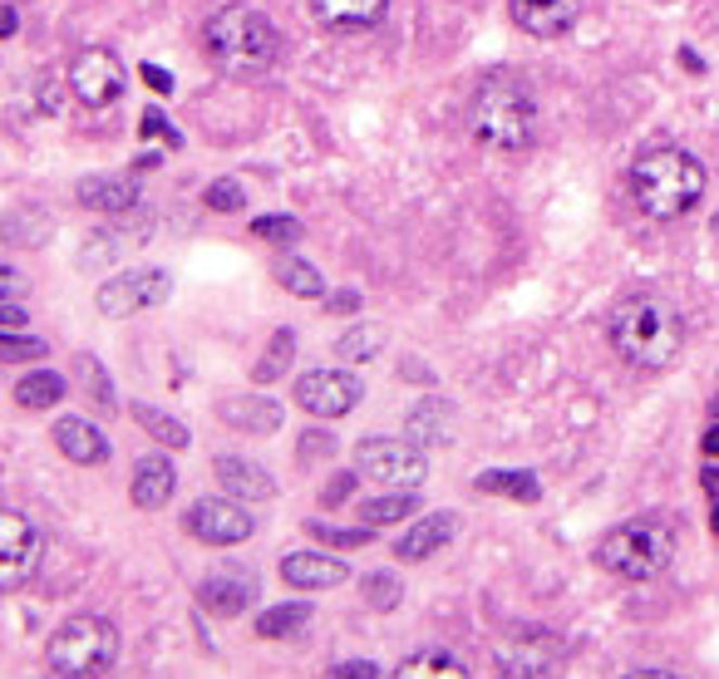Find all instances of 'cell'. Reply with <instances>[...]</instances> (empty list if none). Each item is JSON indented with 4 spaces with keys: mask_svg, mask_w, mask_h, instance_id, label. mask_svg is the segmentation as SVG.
Listing matches in <instances>:
<instances>
[{
    "mask_svg": "<svg viewBox=\"0 0 719 679\" xmlns=\"http://www.w3.org/2000/svg\"><path fill=\"white\" fill-rule=\"evenodd\" d=\"M252 527L257 522L236 498H203L188 508V531L197 541H207V547H236V541L252 537Z\"/></svg>",
    "mask_w": 719,
    "mask_h": 679,
    "instance_id": "7c38bea8",
    "label": "cell"
},
{
    "mask_svg": "<svg viewBox=\"0 0 719 679\" xmlns=\"http://www.w3.org/2000/svg\"><path fill=\"white\" fill-rule=\"evenodd\" d=\"M217 419L227 428H242V434H277L281 428V403L267 394H236V399L217 403Z\"/></svg>",
    "mask_w": 719,
    "mask_h": 679,
    "instance_id": "e0dca14e",
    "label": "cell"
},
{
    "mask_svg": "<svg viewBox=\"0 0 719 679\" xmlns=\"http://www.w3.org/2000/svg\"><path fill=\"white\" fill-rule=\"evenodd\" d=\"M424 508V502L414 498L409 488H395V492H385V498H370V502H360V522H370V527H395V522H409L414 512Z\"/></svg>",
    "mask_w": 719,
    "mask_h": 679,
    "instance_id": "d4e9b609",
    "label": "cell"
},
{
    "mask_svg": "<svg viewBox=\"0 0 719 679\" xmlns=\"http://www.w3.org/2000/svg\"><path fill=\"white\" fill-rule=\"evenodd\" d=\"M709 522H715V537H719V502H715V508H709Z\"/></svg>",
    "mask_w": 719,
    "mask_h": 679,
    "instance_id": "f5cc1de1",
    "label": "cell"
},
{
    "mask_svg": "<svg viewBox=\"0 0 719 679\" xmlns=\"http://www.w3.org/2000/svg\"><path fill=\"white\" fill-rule=\"evenodd\" d=\"M178 492V467L168 463V458H139V467H133V483H129V498H133V508H143V512H153V508H163V502Z\"/></svg>",
    "mask_w": 719,
    "mask_h": 679,
    "instance_id": "d6986e66",
    "label": "cell"
},
{
    "mask_svg": "<svg viewBox=\"0 0 719 679\" xmlns=\"http://www.w3.org/2000/svg\"><path fill=\"white\" fill-rule=\"evenodd\" d=\"M60 399H65V380L54 370H35L15 384V403H21V409H54Z\"/></svg>",
    "mask_w": 719,
    "mask_h": 679,
    "instance_id": "484cf974",
    "label": "cell"
},
{
    "mask_svg": "<svg viewBox=\"0 0 719 679\" xmlns=\"http://www.w3.org/2000/svg\"><path fill=\"white\" fill-rule=\"evenodd\" d=\"M207 54L227 75H267L281 54V35L257 5H222L203 30Z\"/></svg>",
    "mask_w": 719,
    "mask_h": 679,
    "instance_id": "277c9868",
    "label": "cell"
},
{
    "mask_svg": "<svg viewBox=\"0 0 719 679\" xmlns=\"http://www.w3.org/2000/svg\"><path fill=\"white\" fill-rule=\"evenodd\" d=\"M360 399H365V384L345 370H306L301 380H296V403L316 419H341V414H350Z\"/></svg>",
    "mask_w": 719,
    "mask_h": 679,
    "instance_id": "8fae6325",
    "label": "cell"
},
{
    "mask_svg": "<svg viewBox=\"0 0 719 679\" xmlns=\"http://www.w3.org/2000/svg\"><path fill=\"white\" fill-rule=\"evenodd\" d=\"M325 306H331V316H355L360 310V291H335Z\"/></svg>",
    "mask_w": 719,
    "mask_h": 679,
    "instance_id": "7dc6e473",
    "label": "cell"
},
{
    "mask_svg": "<svg viewBox=\"0 0 719 679\" xmlns=\"http://www.w3.org/2000/svg\"><path fill=\"white\" fill-rule=\"evenodd\" d=\"M385 350V330L380 325H355V330H345L341 340H335V355H341V360H375V355Z\"/></svg>",
    "mask_w": 719,
    "mask_h": 679,
    "instance_id": "1f68e13d",
    "label": "cell"
},
{
    "mask_svg": "<svg viewBox=\"0 0 719 679\" xmlns=\"http://www.w3.org/2000/svg\"><path fill=\"white\" fill-rule=\"evenodd\" d=\"M453 531H459V522H453L449 512H434V517L414 522V527L395 541V556L399 562H424V556H434L439 547H449Z\"/></svg>",
    "mask_w": 719,
    "mask_h": 679,
    "instance_id": "7402d4cb",
    "label": "cell"
},
{
    "mask_svg": "<svg viewBox=\"0 0 719 679\" xmlns=\"http://www.w3.org/2000/svg\"><path fill=\"white\" fill-rule=\"evenodd\" d=\"M385 669L375 659H345V665H331V679H380Z\"/></svg>",
    "mask_w": 719,
    "mask_h": 679,
    "instance_id": "ab89813d",
    "label": "cell"
},
{
    "mask_svg": "<svg viewBox=\"0 0 719 679\" xmlns=\"http://www.w3.org/2000/svg\"><path fill=\"white\" fill-rule=\"evenodd\" d=\"M468 128L488 153H523L537 139V99L523 75L493 69L468 99Z\"/></svg>",
    "mask_w": 719,
    "mask_h": 679,
    "instance_id": "3957f363",
    "label": "cell"
},
{
    "mask_svg": "<svg viewBox=\"0 0 719 679\" xmlns=\"http://www.w3.org/2000/svg\"><path fill=\"white\" fill-rule=\"evenodd\" d=\"M699 483H705V492H715V498H719V467H705V473H699Z\"/></svg>",
    "mask_w": 719,
    "mask_h": 679,
    "instance_id": "816d5d0a",
    "label": "cell"
},
{
    "mask_svg": "<svg viewBox=\"0 0 719 679\" xmlns=\"http://www.w3.org/2000/svg\"><path fill=\"white\" fill-rule=\"evenodd\" d=\"M124 85H129V75H124L118 54L104 50V44L79 50L75 64H69V89H75V99L85 108H108L118 94H124Z\"/></svg>",
    "mask_w": 719,
    "mask_h": 679,
    "instance_id": "30bf717a",
    "label": "cell"
},
{
    "mask_svg": "<svg viewBox=\"0 0 719 679\" xmlns=\"http://www.w3.org/2000/svg\"><path fill=\"white\" fill-rule=\"evenodd\" d=\"M118 659V630L108 626L104 616H75L50 636L44 645V665L50 675H65V679H94L108 675Z\"/></svg>",
    "mask_w": 719,
    "mask_h": 679,
    "instance_id": "8992f818",
    "label": "cell"
},
{
    "mask_svg": "<svg viewBox=\"0 0 719 679\" xmlns=\"http://www.w3.org/2000/svg\"><path fill=\"white\" fill-rule=\"evenodd\" d=\"M25 320H30V310L25 306H15V300H5V306H0V325H11V330H21Z\"/></svg>",
    "mask_w": 719,
    "mask_h": 679,
    "instance_id": "c3c4849f",
    "label": "cell"
},
{
    "mask_svg": "<svg viewBox=\"0 0 719 679\" xmlns=\"http://www.w3.org/2000/svg\"><path fill=\"white\" fill-rule=\"evenodd\" d=\"M365 601L375 605V611H395V605L405 601V586H399L395 572H370L365 576Z\"/></svg>",
    "mask_w": 719,
    "mask_h": 679,
    "instance_id": "836d02e7",
    "label": "cell"
},
{
    "mask_svg": "<svg viewBox=\"0 0 719 679\" xmlns=\"http://www.w3.org/2000/svg\"><path fill=\"white\" fill-rule=\"evenodd\" d=\"M389 0H311V15L335 35H355L385 21Z\"/></svg>",
    "mask_w": 719,
    "mask_h": 679,
    "instance_id": "ac0fdd59",
    "label": "cell"
},
{
    "mask_svg": "<svg viewBox=\"0 0 719 679\" xmlns=\"http://www.w3.org/2000/svg\"><path fill=\"white\" fill-rule=\"evenodd\" d=\"M355 492V473H335L331 483H325V492H321V502L325 508H335V502H345Z\"/></svg>",
    "mask_w": 719,
    "mask_h": 679,
    "instance_id": "b9f144b4",
    "label": "cell"
},
{
    "mask_svg": "<svg viewBox=\"0 0 719 679\" xmlns=\"http://www.w3.org/2000/svg\"><path fill=\"white\" fill-rule=\"evenodd\" d=\"M44 355H50V345L40 335H5L0 330V360H44Z\"/></svg>",
    "mask_w": 719,
    "mask_h": 679,
    "instance_id": "74e56055",
    "label": "cell"
},
{
    "mask_svg": "<svg viewBox=\"0 0 719 679\" xmlns=\"http://www.w3.org/2000/svg\"><path fill=\"white\" fill-rule=\"evenodd\" d=\"M172 296V277L163 266H143V271H118L114 281L99 286V310L104 316H139V310H153Z\"/></svg>",
    "mask_w": 719,
    "mask_h": 679,
    "instance_id": "9c48e42d",
    "label": "cell"
},
{
    "mask_svg": "<svg viewBox=\"0 0 719 679\" xmlns=\"http://www.w3.org/2000/svg\"><path fill=\"white\" fill-rule=\"evenodd\" d=\"M217 483L227 488V498L236 502H271L277 498V478H271L261 463H247V458H217Z\"/></svg>",
    "mask_w": 719,
    "mask_h": 679,
    "instance_id": "5bb4252c",
    "label": "cell"
},
{
    "mask_svg": "<svg viewBox=\"0 0 719 679\" xmlns=\"http://www.w3.org/2000/svg\"><path fill=\"white\" fill-rule=\"evenodd\" d=\"M75 197L89 213H129V207H139V182L118 178V172H99V178L75 182Z\"/></svg>",
    "mask_w": 719,
    "mask_h": 679,
    "instance_id": "2e32d148",
    "label": "cell"
},
{
    "mask_svg": "<svg viewBox=\"0 0 719 679\" xmlns=\"http://www.w3.org/2000/svg\"><path fill=\"white\" fill-rule=\"evenodd\" d=\"M355 467L365 478L385 483V488H419L424 473H429V463H424L414 438H365V444L355 448Z\"/></svg>",
    "mask_w": 719,
    "mask_h": 679,
    "instance_id": "52a82bcc",
    "label": "cell"
},
{
    "mask_svg": "<svg viewBox=\"0 0 719 679\" xmlns=\"http://www.w3.org/2000/svg\"><path fill=\"white\" fill-rule=\"evenodd\" d=\"M508 15L532 40H557L581 21V0H508Z\"/></svg>",
    "mask_w": 719,
    "mask_h": 679,
    "instance_id": "4fadbf2b",
    "label": "cell"
},
{
    "mask_svg": "<svg viewBox=\"0 0 719 679\" xmlns=\"http://www.w3.org/2000/svg\"><path fill=\"white\" fill-rule=\"evenodd\" d=\"M197 601H203V611L232 620L257 601V581H252V576H207V581L197 586Z\"/></svg>",
    "mask_w": 719,
    "mask_h": 679,
    "instance_id": "44dd1931",
    "label": "cell"
},
{
    "mask_svg": "<svg viewBox=\"0 0 719 679\" xmlns=\"http://www.w3.org/2000/svg\"><path fill=\"white\" fill-rule=\"evenodd\" d=\"M709 409H715V414H719V394H715V403H709Z\"/></svg>",
    "mask_w": 719,
    "mask_h": 679,
    "instance_id": "db71d44e",
    "label": "cell"
},
{
    "mask_svg": "<svg viewBox=\"0 0 719 679\" xmlns=\"http://www.w3.org/2000/svg\"><path fill=\"white\" fill-rule=\"evenodd\" d=\"M291 360H296V335H291V330H277L271 345H267V355H261V364L252 370V380H257V384L281 380V374L291 370Z\"/></svg>",
    "mask_w": 719,
    "mask_h": 679,
    "instance_id": "4dcf8cb0",
    "label": "cell"
},
{
    "mask_svg": "<svg viewBox=\"0 0 719 679\" xmlns=\"http://www.w3.org/2000/svg\"><path fill=\"white\" fill-rule=\"evenodd\" d=\"M277 281L291 291V296H306V300H316V296H325V281H321V271H316L311 261H301V256H281L277 266Z\"/></svg>",
    "mask_w": 719,
    "mask_h": 679,
    "instance_id": "83f0119b",
    "label": "cell"
},
{
    "mask_svg": "<svg viewBox=\"0 0 719 679\" xmlns=\"http://www.w3.org/2000/svg\"><path fill=\"white\" fill-rule=\"evenodd\" d=\"M699 448H705V458H719V424H709V428H705Z\"/></svg>",
    "mask_w": 719,
    "mask_h": 679,
    "instance_id": "f907efd6",
    "label": "cell"
},
{
    "mask_svg": "<svg viewBox=\"0 0 719 679\" xmlns=\"http://www.w3.org/2000/svg\"><path fill=\"white\" fill-rule=\"evenodd\" d=\"M676 556V531L666 527L660 517H635V522H621L616 531H606L596 541V566L621 581H651L660 576Z\"/></svg>",
    "mask_w": 719,
    "mask_h": 679,
    "instance_id": "5b68a950",
    "label": "cell"
},
{
    "mask_svg": "<svg viewBox=\"0 0 719 679\" xmlns=\"http://www.w3.org/2000/svg\"><path fill=\"white\" fill-rule=\"evenodd\" d=\"M139 75H143V85H149L153 94H172V75H168V69H158V64H143Z\"/></svg>",
    "mask_w": 719,
    "mask_h": 679,
    "instance_id": "bcb514c9",
    "label": "cell"
},
{
    "mask_svg": "<svg viewBox=\"0 0 719 679\" xmlns=\"http://www.w3.org/2000/svg\"><path fill=\"white\" fill-rule=\"evenodd\" d=\"M15 30H21V15H15V5H0V40H11Z\"/></svg>",
    "mask_w": 719,
    "mask_h": 679,
    "instance_id": "681fc988",
    "label": "cell"
},
{
    "mask_svg": "<svg viewBox=\"0 0 719 679\" xmlns=\"http://www.w3.org/2000/svg\"><path fill=\"white\" fill-rule=\"evenodd\" d=\"M44 541L35 531V522L25 512L0 508V591H15L25 586L35 572H40Z\"/></svg>",
    "mask_w": 719,
    "mask_h": 679,
    "instance_id": "ba28073f",
    "label": "cell"
},
{
    "mask_svg": "<svg viewBox=\"0 0 719 679\" xmlns=\"http://www.w3.org/2000/svg\"><path fill=\"white\" fill-rule=\"evenodd\" d=\"M54 448H60L69 463H85V467H94L108 458V438L99 434L89 419H60V424H54Z\"/></svg>",
    "mask_w": 719,
    "mask_h": 679,
    "instance_id": "603a6c76",
    "label": "cell"
},
{
    "mask_svg": "<svg viewBox=\"0 0 719 679\" xmlns=\"http://www.w3.org/2000/svg\"><path fill=\"white\" fill-rule=\"evenodd\" d=\"M612 350L621 355L631 370H645V374H660L680 360L685 350V325H680V310L670 306L666 296L655 291H635L626 296L621 306L612 310Z\"/></svg>",
    "mask_w": 719,
    "mask_h": 679,
    "instance_id": "6da1fadb",
    "label": "cell"
},
{
    "mask_svg": "<svg viewBox=\"0 0 719 679\" xmlns=\"http://www.w3.org/2000/svg\"><path fill=\"white\" fill-rule=\"evenodd\" d=\"M311 626V605H277V611H261L257 616V636L261 640H291Z\"/></svg>",
    "mask_w": 719,
    "mask_h": 679,
    "instance_id": "4316f807",
    "label": "cell"
},
{
    "mask_svg": "<svg viewBox=\"0 0 719 679\" xmlns=\"http://www.w3.org/2000/svg\"><path fill=\"white\" fill-rule=\"evenodd\" d=\"M473 488H478V492H503V498H517V502H537V498H542V488H537L532 473H508V467L484 473Z\"/></svg>",
    "mask_w": 719,
    "mask_h": 679,
    "instance_id": "f1b7e54d",
    "label": "cell"
},
{
    "mask_svg": "<svg viewBox=\"0 0 719 679\" xmlns=\"http://www.w3.org/2000/svg\"><path fill=\"white\" fill-rule=\"evenodd\" d=\"M60 104H65L60 79H40V114H60Z\"/></svg>",
    "mask_w": 719,
    "mask_h": 679,
    "instance_id": "ee69618b",
    "label": "cell"
},
{
    "mask_svg": "<svg viewBox=\"0 0 719 679\" xmlns=\"http://www.w3.org/2000/svg\"><path fill=\"white\" fill-rule=\"evenodd\" d=\"M133 419H139V424L149 428V434L158 438L163 448H188V444H193V434H188V428L178 424L172 414H158L153 403H133Z\"/></svg>",
    "mask_w": 719,
    "mask_h": 679,
    "instance_id": "f546056e",
    "label": "cell"
},
{
    "mask_svg": "<svg viewBox=\"0 0 719 679\" xmlns=\"http://www.w3.org/2000/svg\"><path fill=\"white\" fill-rule=\"evenodd\" d=\"M281 581L301 586V591H331V586L350 581V566L341 556H316V552H291L281 562Z\"/></svg>",
    "mask_w": 719,
    "mask_h": 679,
    "instance_id": "9a60e30c",
    "label": "cell"
},
{
    "mask_svg": "<svg viewBox=\"0 0 719 679\" xmlns=\"http://www.w3.org/2000/svg\"><path fill=\"white\" fill-rule=\"evenodd\" d=\"M25 291V277L21 271H15V266H0V306H5V300H15Z\"/></svg>",
    "mask_w": 719,
    "mask_h": 679,
    "instance_id": "f6af8a7d",
    "label": "cell"
},
{
    "mask_svg": "<svg viewBox=\"0 0 719 679\" xmlns=\"http://www.w3.org/2000/svg\"><path fill=\"white\" fill-rule=\"evenodd\" d=\"M252 232L261 236V242H277V246H296L306 236V227L296 222V217H257L252 222Z\"/></svg>",
    "mask_w": 719,
    "mask_h": 679,
    "instance_id": "e575fe53",
    "label": "cell"
},
{
    "mask_svg": "<svg viewBox=\"0 0 719 679\" xmlns=\"http://www.w3.org/2000/svg\"><path fill=\"white\" fill-rule=\"evenodd\" d=\"M626 192H631L635 213L651 222H676L705 197V163L685 149H645L635 153L631 172H626Z\"/></svg>",
    "mask_w": 719,
    "mask_h": 679,
    "instance_id": "7a4b0ae2",
    "label": "cell"
},
{
    "mask_svg": "<svg viewBox=\"0 0 719 679\" xmlns=\"http://www.w3.org/2000/svg\"><path fill=\"white\" fill-rule=\"evenodd\" d=\"M399 675H468V665H459V655H449V650H419L414 659H405L399 665Z\"/></svg>",
    "mask_w": 719,
    "mask_h": 679,
    "instance_id": "d6a6232c",
    "label": "cell"
},
{
    "mask_svg": "<svg viewBox=\"0 0 719 679\" xmlns=\"http://www.w3.org/2000/svg\"><path fill=\"white\" fill-rule=\"evenodd\" d=\"M203 202L213 207V213H242V207H247V192H242L236 178H217L213 188L203 192Z\"/></svg>",
    "mask_w": 719,
    "mask_h": 679,
    "instance_id": "d590c367",
    "label": "cell"
},
{
    "mask_svg": "<svg viewBox=\"0 0 719 679\" xmlns=\"http://www.w3.org/2000/svg\"><path fill=\"white\" fill-rule=\"evenodd\" d=\"M143 139H168L172 149L183 143V139H178V133H172L168 124H163V114H158V108H149V114H143Z\"/></svg>",
    "mask_w": 719,
    "mask_h": 679,
    "instance_id": "7bdbcfd3",
    "label": "cell"
},
{
    "mask_svg": "<svg viewBox=\"0 0 719 679\" xmlns=\"http://www.w3.org/2000/svg\"><path fill=\"white\" fill-rule=\"evenodd\" d=\"M405 428H409V438H414L419 448H444V444H453V403L449 399H419L414 409H409V419H405Z\"/></svg>",
    "mask_w": 719,
    "mask_h": 679,
    "instance_id": "ffe728a7",
    "label": "cell"
},
{
    "mask_svg": "<svg viewBox=\"0 0 719 679\" xmlns=\"http://www.w3.org/2000/svg\"><path fill=\"white\" fill-rule=\"evenodd\" d=\"M331 453H335L331 434H316V428H311V434L301 438V463H316V458H331Z\"/></svg>",
    "mask_w": 719,
    "mask_h": 679,
    "instance_id": "60d3db41",
    "label": "cell"
},
{
    "mask_svg": "<svg viewBox=\"0 0 719 679\" xmlns=\"http://www.w3.org/2000/svg\"><path fill=\"white\" fill-rule=\"evenodd\" d=\"M75 374L89 384V389H85L89 399H99V403H104V409H114V389H108L104 364H99V360H89V355H79V360H75Z\"/></svg>",
    "mask_w": 719,
    "mask_h": 679,
    "instance_id": "8d00e7d4",
    "label": "cell"
},
{
    "mask_svg": "<svg viewBox=\"0 0 719 679\" xmlns=\"http://www.w3.org/2000/svg\"><path fill=\"white\" fill-rule=\"evenodd\" d=\"M306 531H311L316 541H331V547H370V531H375V527L365 522V527L345 531V527H325V522H306Z\"/></svg>",
    "mask_w": 719,
    "mask_h": 679,
    "instance_id": "f35d334b",
    "label": "cell"
},
{
    "mask_svg": "<svg viewBox=\"0 0 719 679\" xmlns=\"http://www.w3.org/2000/svg\"><path fill=\"white\" fill-rule=\"evenodd\" d=\"M498 669L517 679L557 675V645H498Z\"/></svg>",
    "mask_w": 719,
    "mask_h": 679,
    "instance_id": "cb8c5ba5",
    "label": "cell"
}]
</instances>
